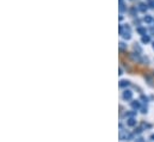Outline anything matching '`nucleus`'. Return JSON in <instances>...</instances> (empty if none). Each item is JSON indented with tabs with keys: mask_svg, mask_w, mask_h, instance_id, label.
Segmentation results:
<instances>
[{
	"mask_svg": "<svg viewBox=\"0 0 154 142\" xmlns=\"http://www.w3.org/2000/svg\"><path fill=\"white\" fill-rule=\"evenodd\" d=\"M135 142H145V139H142V137H139V139H136Z\"/></svg>",
	"mask_w": 154,
	"mask_h": 142,
	"instance_id": "13",
	"label": "nucleus"
},
{
	"mask_svg": "<svg viewBox=\"0 0 154 142\" xmlns=\"http://www.w3.org/2000/svg\"><path fill=\"white\" fill-rule=\"evenodd\" d=\"M129 85H130V81H128V80H121L119 84H118V86L122 87V88H123V87H128Z\"/></svg>",
	"mask_w": 154,
	"mask_h": 142,
	"instance_id": "4",
	"label": "nucleus"
},
{
	"mask_svg": "<svg viewBox=\"0 0 154 142\" xmlns=\"http://www.w3.org/2000/svg\"><path fill=\"white\" fill-rule=\"evenodd\" d=\"M119 48H121V50H124V49L127 48V45H125L123 42H121V43H119Z\"/></svg>",
	"mask_w": 154,
	"mask_h": 142,
	"instance_id": "11",
	"label": "nucleus"
},
{
	"mask_svg": "<svg viewBox=\"0 0 154 142\" xmlns=\"http://www.w3.org/2000/svg\"><path fill=\"white\" fill-rule=\"evenodd\" d=\"M127 124H128L129 127H135V125H136V119H135V118H129V119L127 121Z\"/></svg>",
	"mask_w": 154,
	"mask_h": 142,
	"instance_id": "6",
	"label": "nucleus"
},
{
	"mask_svg": "<svg viewBox=\"0 0 154 142\" xmlns=\"http://www.w3.org/2000/svg\"><path fill=\"white\" fill-rule=\"evenodd\" d=\"M141 99H142V100H145V103H147V102H148V98H147V97H145V96H141Z\"/></svg>",
	"mask_w": 154,
	"mask_h": 142,
	"instance_id": "12",
	"label": "nucleus"
},
{
	"mask_svg": "<svg viewBox=\"0 0 154 142\" xmlns=\"http://www.w3.org/2000/svg\"><path fill=\"white\" fill-rule=\"evenodd\" d=\"M125 10H127V8H125V6H124L123 0H119V12H121V13H123Z\"/></svg>",
	"mask_w": 154,
	"mask_h": 142,
	"instance_id": "8",
	"label": "nucleus"
},
{
	"mask_svg": "<svg viewBox=\"0 0 154 142\" xmlns=\"http://www.w3.org/2000/svg\"><path fill=\"white\" fill-rule=\"evenodd\" d=\"M122 97H123L124 100H131V99H133V92H131L130 90H125V91L123 92Z\"/></svg>",
	"mask_w": 154,
	"mask_h": 142,
	"instance_id": "2",
	"label": "nucleus"
},
{
	"mask_svg": "<svg viewBox=\"0 0 154 142\" xmlns=\"http://www.w3.org/2000/svg\"><path fill=\"white\" fill-rule=\"evenodd\" d=\"M139 10H140L141 12H146V11H147V5H146V4H143V2L139 4Z\"/></svg>",
	"mask_w": 154,
	"mask_h": 142,
	"instance_id": "7",
	"label": "nucleus"
},
{
	"mask_svg": "<svg viewBox=\"0 0 154 142\" xmlns=\"http://www.w3.org/2000/svg\"><path fill=\"white\" fill-rule=\"evenodd\" d=\"M152 47H153V49H154V43H153V44H152Z\"/></svg>",
	"mask_w": 154,
	"mask_h": 142,
	"instance_id": "16",
	"label": "nucleus"
},
{
	"mask_svg": "<svg viewBox=\"0 0 154 142\" xmlns=\"http://www.w3.org/2000/svg\"><path fill=\"white\" fill-rule=\"evenodd\" d=\"M141 42L143 43V44H146V43H149L151 42V37L148 35H143L141 37Z\"/></svg>",
	"mask_w": 154,
	"mask_h": 142,
	"instance_id": "5",
	"label": "nucleus"
},
{
	"mask_svg": "<svg viewBox=\"0 0 154 142\" xmlns=\"http://www.w3.org/2000/svg\"><path fill=\"white\" fill-rule=\"evenodd\" d=\"M130 105H131V107H133L134 110H137V109L141 107V103H140L139 100H133V102L130 103Z\"/></svg>",
	"mask_w": 154,
	"mask_h": 142,
	"instance_id": "3",
	"label": "nucleus"
},
{
	"mask_svg": "<svg viewBox=\"0 0 154 142\" xmlns=\"http://www.w3.org/2000/svg\"><path fill=\"white\" fill-rule=\"evenodd\" d=\"M143 20H145V22H146V23H148V24H149V23H152V22H153V19H152V17H151V16H146V17H145V19H143Z\"/></svg>",
	"mask_w": 154,
	"mask_h": 142,
	"instance_id": "10",
	"label": "nucleus"
},
{
	"mask_svg": "<svg viewBox=\"0 0 154 142\" xmlns=\"http://www.w3.org/2000/svg\"><path fill=\"white\" fill-rule=\"evenodd\" d=\"M118 32H119V35L122 36L124 39H130V38H131V29H130V26H129L128 24H125V25H119Z\"/></svg>",
	"mask_w": 154,
	"mask_h": 142,
	"instance_id": "1",
	"label": "nucleus"
},
{
	"mask_svg": "<svg viewBox=\"0 0 154 142\" xmlns=\"http://www.w3.org/2000/svg\"><path fill=\"white\" fill-rule=\"evenodd\" d=\"M137 32H139L141 36L147 35V30H146V28H137Z\"/></svg>",
	"mask_w": 154,
	"mask_h": 142,
	"instance_id": "9",
	"label": "nucleus"
},
{
	"mask_svg": "<svg viewBox=\"0 0 154 142\" xmlns=\"http://www.w3.org/2000/svg\"><path fill=\"white\" fill-rule=\"evenodd\" d=\"M149 139H151L152 141H154V134H153V135H151V137H149Z\"/></svg>",
	"mask_w": 154,
	"mask_h": 142,
	"instance_id": "15",
	"label": "nucleus"
},
{
	"mask_svg": "<svg viewBox=\"0 0 154 142\" xmlns=\"http://www.w3.org/2000/svg\"><path fill=\"white\" fill-rule=\"evenodd\" d=\"M118 74H119V75H122V74H123V69H122L121 67H119V73H118Z\"/></svg>",
	"mask_w": 154,
	"mask_h": 142,
	"instance_id": "14",
	"label": "nucleus"
}]
</instances>
